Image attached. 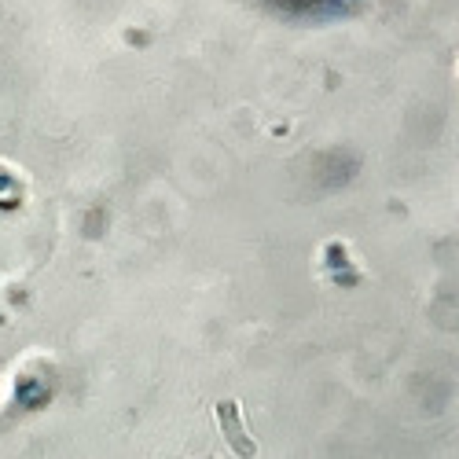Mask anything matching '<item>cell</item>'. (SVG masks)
<instances>
[{
  "instance_id": "obj_1",
  "label": "cell",
  "mask_w": 459,
  "mask_h": 459,
  "mask_svg": "<svg viewBox=\"0 0 459 459\" xmlns=\"http://www.w3.org/2000/svg\"><path fill=\"white\" fill-rule=\"evenodd\" d=\"M221 419H224V430H228V437H232V448H236L239 456H254V445L243 437V423H236V404L232 401L221 404Z\"/></svg>"
}]
</instances>
